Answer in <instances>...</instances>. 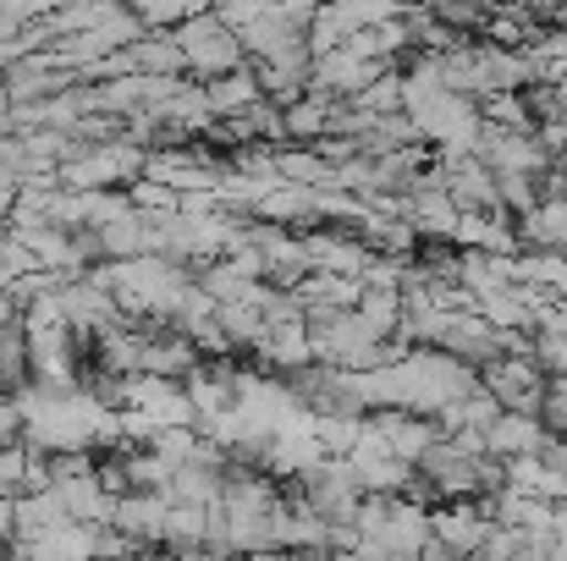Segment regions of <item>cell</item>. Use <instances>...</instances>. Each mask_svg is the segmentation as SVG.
I'll use <instances>...</instances> for the list:
<instances>
[{
  "label": "cell",
  "instance_id": "cell-1",
  "mask_svg": "<svg viewBox=\"0 0 567 561\" xmlns=\"http://www.w3.org/2000/svg\"><path fill=\"white\" fill-rule=\"evenodd\" d=\"M364 320L375 325L380 336L396 331V320H402V292H391V287H385V292H370V298H364Z\"/></svg>",
  "mask_w": 567,
  "mask_h": 561
}]
</instances>
